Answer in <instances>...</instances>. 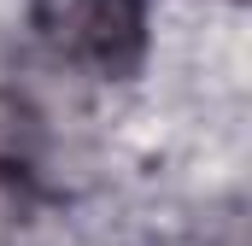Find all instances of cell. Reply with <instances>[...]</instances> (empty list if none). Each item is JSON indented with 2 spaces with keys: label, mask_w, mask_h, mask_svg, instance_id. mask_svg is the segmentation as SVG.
Here are the masks:
<instances>
[{
  "label": "cell",
  "mask_w": 252,
  "mask_h": 246,
  "mask_svg": "<svg viewBox=\"0 0 252 246\" xmlns=\"http://www.w3.org/2000/svg\"><path fill=\"white\" fill-rule=\"evenodd\" d=\"M41 41L64 64L118 76L141 53V0H30Z\"/></svg>",
  "instance_id": "cell-1"
},
{
  "label": "cell",
  "mask_w": 252,
  "mask_h": 246,
  "mask_svg": "<svg viewBox=\"0 0 252 246\" xmlns=\"http://www.w3.org/2000/svg\"><path fill=\"white\" fill-rule=\"evenodd\" d=\"M0 246H30V187L12 164H0Z\"/></svg>",
  "instance_id": "cell-2"
}]
</instances>
